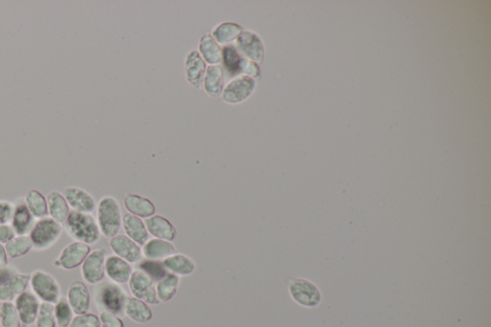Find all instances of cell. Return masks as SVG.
<instances>
[{
    "instance_id": "1",
    "label": "cell",
    "mask_w": 491,
    "mask_h": 327,
    "mask_svg": "<svg viewBox=\"0 0 491 327\" xmlns=\"http://www.w3.org/2000/svg\"><path fill=\"white\" fill-rule=\"evenodd\" d=\"M62 230L71 239L93 246L100 241L101 232L97 221L92 214L81 212H69L66 222L62 224Z\"/></svg>"
},
{
    "instance_id": "2",
    "label": "cell",
    "mask_w": 491,
    "mask_h": 327,
    "mask_svg": "<svg viewBox=\"0 0 491 327\" xmlns=\"http://www.w3.org/2000/svg\"><path fill=\"white\" fill-rule=\"evenodd\" d=\"M127 297L128 295L126 291L120 284L102 281L96 285L93 293V302L99 312L106 311L119 315L123 313Z\"/></svg>"
},
{
    "instance_id": "3",
    "label": "cell",
    "mask_w": 491,
    "mask_h": 327,
    "mask_svg": "<svg viewBox=\"0 0 491 327\" xmlns=\"http://www.w3.org/2000/svg\"><path fill=\"white\" fill-rule=\"evenodd\" d=\"M122 217L119 202L113 197H103L98 202L96 221L101 235L106 238L111 239L118 235L122 225Z\"/></svg>"
},
{
    "instance_id": "4",
    "label": "cell",
    "mask_w": 491,
    "mask_h": 327,
    "mask_svg": "<svg viewBox=\"0 0 491 327\" xmlns=\"http://www.w3.org/2000/svg\"><path fill=\"white\" fill-rule=\"evenodd\" d=\"M62 225L50 217L43 218L34 224L29 236L33 250L43 251L55 245L62 233Z\"/></svg>"
},
{
    "instance_id": "5",
    "label": "cell",
    "mask_w": 491,
    "mask_h": 327,
    "mask_svg": "<svg viewBox=\"0 0 491 327\" xmlns=\"http://www.w3.org/2000/svg\"><path fill=\"white\" fill-rule=\"evenodd\" d=\"M29 285L33 294L41 302L56 305L62 298L58 280L43 270H36L30 274Z\"/></svg>"
},
{
    "instance_id": "6",
    "label": "cell",
    "mask_w": 491,
    "mask_h": 327,
    "mask_svg": "<svg viewBox=\"0 0 491 327\" xmlns=\"http://www.w3.org/2000/svg\"><path fill=\"white\" fill-rule=\"evenodd\" d=\"M257 87L256 80L239 75L226 84L221 100L230 106L240 105L251 97Z\"/></svg>"
},
{
    "instance_id": "7",
    "label": "cell",
    "mask_w": 491,
    "mask_h": 327,
    "mask_svg": "<svg viewBox=\"0 0 491 327\" xmlns=\"http://www.w3.org/2000/svg\"><path fill=\"white\" fill-rule=\"evenodd\" d=\"M235 48L244 59L261 64L265 57V46L263 41L256 32L251 30H244L235 41Z\"/></svg>"
},
{
    "instance_id": "8",
    "label": "cell",
    "mask_w": 491,
    "mask_h": 327,
    "mask_svg": "<svg viewBox=\"0 0 491 327\" xmlns=\"http://www.w3.org/2000/svg\"><path fill=\"white\" fill-rule=\"evenodd\" d=\"M128 284L134 298L146 302L147 305H160V302L158 300L157 292H155V282L153 281L144 272L140 270L132 271Z\"/></svg>"
},
{
    "instance_id": "9",
    "label": "cell",
    "mask_w": 491,
    "mask_h": 327,
    "mask_svg": "<svg viewBox=\"0 0 491 327\" xmlns=\"http://www.w3.org/2000/svg\"><path fill=\"white\" fill-rule=\"evenodd\" d=\"M291 297L305 307H315L321 302V295L315 284L303 279H292L288 284Z\"/></svg>"
},
{
    "instance_id": "10",
    "label": "cell",
    "mask_w": 491,
    "mask_h": 327,
    "mask_svg": "<svg viewBox=\"0 0 491 327\" xmlns=\"http://www.w3.org/2000/svg\"><path fill=\"white\" fill-rule=\"evenodd\" d=\"M90 253V246L74 241L62 249L58 258L54 261V267L64 271H71L81 266Z\"/></svg>"
},
{
    "instance_id": "11",
    "label": "cell",
    "mask_w": 491,
    "mask_h": 327,
    "mask_svg": "<svg viewBox=\"0 0 491 327\" xmlns=\"http://www.w3.org/2000/svg\"><path fill=\"white\" fill-rule=\"evenodd\" d=\"M106 251L105 249L90 251L87 258L81 265L83 279L88 284L97 285L102 282L105 277V261Z\"/></svg>"
},
{
    "instance_id": "12",
    "label": "cell",
    "mask_w": 491,
    "mask_h": 327,
    "mask_svg": "<svg viewBox=\"0 0 491 327\" xmlns=\"http://www.w3.org/2000/svg\"><path fill=\"white\" fill-rule=\"evenodd\" d=\"M184 77L187 84L191 85L195 90H202L207 64L200 56L198 50L192 49L189 51L184 58Z\"/></svg>"
},
{
    "instance_id": "13",
    "label": "cell",
    "mask_w": 491,
    "mask_h": 327,
    "mask_svg": "<svg viewBox=\"0 0 491 327\" xmlns=\"http://www.w3.org/2000/svg\"><path fill=\"white\" fill-rule=\"evenodd\" d=\"M40 305V300L29 291H25L15 298V306L22 327H30L35 324Z\"/></svg>"
},
{
    "instance_id": "14",
    "label": "cell",
    "mask_w": 491,
    "mask_h": 327,
    "mask_svg": "<svg viewBox=\"0 0 491 327\" xmlns=\"http://www.w3.org/2000/svg\"><path fill=\"white\" fill-rule=\"evenodd\" d=\"M67 300L74 315L88 313L92 303L90 290L81 280H75L70 284L67 290Z\"/></svg>"
},
{
    "instance_id": "15",
    "label": "cell",
    "mask_w": 491,
    "mask_h": 327,
    "mask_svg": "<svg viewBox=\"0 0 491 327\" xmlns=\"http://www.w3.org/2000/svg\"><path fill=\"white\" fill-rule=\"evenodd\" d=\"M113 253L128 263L137 264L142 259L140 246L130 239L128 236L118 235L110 239Z\"/></svg>"
},
{
    "instance_id": "16",
    "label": "cell",
    "mask_w": 491,
    "mask_h": 327,
    "mask_svg": "<svg viewBox=\"0 0 491 327\" xmlns=\"http://www.w3.org/2000/svg\"><path fill=\"white\" fill-rule=\"evenodd\" d=\"M64 199L74 211L92 214L95 210L96 202L92 195L84 189L69 186L62 192Z\"/></svg>"
},
{
    "instance_id": "17",
    "label": "cell",
    "mask_w": 491,
    "mask_h": 327,
    "mask_svg": "<svg viewBox=\"0 0 491 327\" xmlns=\"http://www.w3.org/2000/svg\"><path fill=\"white\" fill-rule=\"evenodd\" d=\"M105 274L110 281L116 284H125L132 274L131 265L116 254L109 256L105 261Z\"/></svg>"
},
{
    "instance_id": "18",
    "label": "cell",
    "mask_w": 491,
    "mask_h": 327,
    "mask_svg": "<svg viewBox=\"0 0 491 327\" xmlns=\"http://www.w3.org/2000/svg\"><path fill=\"white\" fill-rule=\"evenodd\" d=\"M144 223L149 235L158 239L172 242L178 235L175 225L162 215L155 214L154 216L145 219Z\"/></svg>"
},
{
    "instance_id": "19",
    "label": "cell",
    "mask_w": 491,
    "mask_h": 327,
    "mask_svg": "<svg viewBox=\"0 0 491 327\" xmlns=\"http://www.w3.org/2000/svg\"><path fill=\"white\" fill-rule=\"evenodd\" d=\"M226 85L225 71L222 66H207V71L202 82V88L209 97L221 98Z\"/></svg>"
},
{
    "instance_id": "20",
    "label": "cell",
    "mask_w": 491,
    "mask_h": 327,
    "mask_svg": "<svg viewBox=\"0 0 491 327\" xmlns=\"http://www.w3.org/2000/svg\"><path fill=\"white\" fill-rule=\"evenodd\" d=\"M124 207L130 214L140 218V219H148L155 214V206L154 202L144 196L137 194H127L125 196Z\"/></svg>"
},
{
    "instance_id": "21",
    "label": "cell",
    "mask_w": 491,
    "mask_h": 327,
    "mask_svg": "<svg viewBox=\"0 0 491 327\" xmlns=\"http://www.w3.org/2000/svg\"><path fill=\"white\" fill-rule=\"evenodd\" d=\"M35 218L31 214L25 201H19L15 204L14 214L11 220L13 230L17 236L29 235L35 224Z\"/></svg>"
},
{
    "instance_id": "22",
    "label": "cell",
    "mask_w": 491,
    "mask_h": 327,
    "mask_svg": "<svg viewBox=\"0 0 491 327\" xmlns=\"http://www.w3.org/2000/svg\"><path fill=\"white\" fill-rule=\"evenodd\" d=\"M122 225L124 232L130 239L134 241L139 246H144L149 240V232H148L145 223L140 218L130 214H126L122 217Z\"/></svg>"
},
{
    "instance_id": "23",
    "label": "cell",
    "mask_w": 491,
    "mask_h": 327,
    "mask_svg": "<svg viewBox=\"0 0 491 327\" xmlns=\"http://www.w3.org/2000/svg\"><path fill=\"white\" fill-rule=\"evenodd\" d=\"M123 313L134 323L145 324L153 320L149 305L134 297H127Z\"/></svg>"
},
{
    "instance_id": "24",
    "label": "cell",
    "mask_w": 491,
    "mask_h": 327,
    "mask_svg": "<svg viewBox=\"0 0 491 327\" xmlns=\"http://www.w3.org/2000/svg\"><path fill=\"white\" fill-rule=\"evenodd\" d=\"M175 253H177V249L172 242L158 239V238L148 240L142 248V254L144 258L151 260L163 261Z\"/></svg>"
},
{
    "instance_id": "25",
    "label": "cell",
    "mask_w": 491,
    "mask_h": 327,
    "mask_svg": "<svg viewBox=\"0 0 491 327\" xmlns=\"http://www.w3.org/2000/svg\"><path fill=\"white\" fill-rule=\"evenodd\" d=\"M244 30L245 29H244L243 26L238 25V23L226 22L215 26L210 35L220 46L224 48V46L235 43Z\"/></svg>"
},
{
    "instance_id": "26",
    "label": "cell",
    "mask_w": 491,
    "mask_h": 327,
    "mask_svg": "<svg viewBox=\"0 0 491 327\" xmlns=\"http://www.w3.org/2000/svg\"><path fill=\"white\" fill-rule=\"evenodd\" d=\"M168 272L178 277H187L193 274L196 270V263L193 259L183 253H175L162 261Z\"/></svg>"
},
{
    "instance_id": "27",
    "label": "cell",
    "mask_w": 491,
    "mask_h": 327,
    "mask_svg": "<svg viewBox=\"0 0 491 327\" xmlns=\"http://www.w3.org/2000/svg\"><path fill=\"white\" fill-rule=\"evenodd\" d=\"M198 52L207 66L220 64L222 61V46H220L209 33L205 34L200 39Z\"/></svg>"
},
{
    "instance_id": "28",
    "label": "cell",
    "mask_w": 491,
    "mask_h": 327,
    "mask_svg": "<svg viewBox=\"0 0 491 327\" xmlns=\"http://www.w3.org/2000/svg\"><path fill=\"white\" fill-rule=\"evenodd\" d=\"M46 201H48L49 216L62 225L70 212L69 204L64 195L59 191H51Z\"/></svg>"
},
{
    "instance_id": "29",
    "label": "cell",
    "mask_w": 491,
    "mask_h": 327,
    "mask_svg": "<svg viewBox=\"0 0 491 327\" xmlns=\"http://www.w3.org/2000/svg\"><path fill=\"white\" fill-rule=\"evenodd\" d=\"M243 57L239 53L235 43L224 46L222 48V64L225 74L235 78L241 75V66H242Z\"/></svg>"
},
{
    "instance_id": "30",
    "label": "cell",
    "mask_w": 491,
    "mask_h": 327,
    "mask_svg": "<svg viewBox=\"0 0 491 327\" xmlns=\"http://www.w3.org/2000/svg\"><path fill=\"white\" fill-rule=\"evenodd\" d=\"M181 277L168 272L162 280L155 284L158 300L160 302H168L176 297L180 288Z\"/></svg>"
},
{
    "instance_id": "31",
    "label": "cell",
    "mask_w": 491,
    "mask_h": 327,
    "mask_svg": "<svg viewBox=\"0 0 491 327\" xmlns=\"http://www.w3.org/2000/svg\"><path fill=\"white\" fill-rule=\"evenodd\" d=\"M25 202L31 214L36 219L48 217V201L40 191L36 189L28 191Z\"/></svg>"
},
{
    "instance_id": "32",
    "label": "cell",
    "mask_w": 491,
    "mask_h": 327,
    "mask_svg": "<svg viewBox=\"0 0 491 327\" xmlns=\"http://www.w3.org/2000/svg\"><path fill=\"white\" fill-rule=\"evenodd\" d=\"M4 246L6 249L8 258L12 259L22 258L33 250L32 242H31L28 235L15 236L14 239L9 241Z\"/></svg>"
},
{
    "instance_id": "33",
    "label": "cell",
    "mask_w": 491,
    "mask_h": 327,
    "mask_svg": "<svg viewBox=\"0 0 491 327\" xmlns=\"http://www.w3.org/2000/svg\"><path fill=\"white\" fill-rule=\"evenodd\" d=\"M137 270L146 274L153 281L155 282V284L168 274L162 261L151 260V259L146 258L142 260L141 259L139 263H137Z\"/></svg>"
},
{
    "instance_id": "34",
    "label": "cell",
    "mask_w": 491,
    "mask_h": 327,
    "mask_svg": "<svg viewBox=\"0 0 491 327\" xmlns=\"http://www.w3.org/2000/svg\"><path fill=\"white\" fill-rule=\"evenodd\" d=\"M54 316L57 327H69L72 319L74 318V313L67 298H62L54 305Z\"/></svg>"
},
{
    "instance_id": "35",
    "label": "cell",
    "mask_w": 491,
    "mask_h": 327,
    "mask_svg": "<svg viewBox=\"0 0 491 327\" xmlns=\"http://www.w3.org/2000/svg\"><path fill=\"white\" fill-rule=\"evenodd\" d=\"M0 326L22 327L15 303H0Z\"/></svg>"
},
{
    "instance_id": "36",
    "label": "cell",
    "mask_w": 491,
    "mask_h": 327,
    "mask_svg": "<svg viewBox=\"0 0 491 327\" xmlns=\"http://www.w3.org/2000/svg\"><path fill=\"white\" fill-rule=\"evenodd\" d=\"M35 327H56L55 316H54V305L48 302H41Z\"/></svg>"
},
{
    "instance_id": "37",
    "label": "cell",
    "mask_w": 491,
    "mask_h": 327,
    "mask_svg": "<svg viewBox=\"0 0 491 327\" xmlns=\"http://www.w3.org/2000/svg\"><path fill=\"white\" fill-rule=\"evenodd\" d=\"M30 284V274H22V272H18L14 276L11 277L6 284L7 286H9L10 289L14 292L15 295H19L22 294L27 290L28 286Z\"/></svg>"
},
{
    "instance_id": "38",
    "label": "cell",
    "mask_w": 491,
    "mask_h": 327,
    "mask_svg": "<svg viewBox=\"0 0 491 327\" xmlns=\"http://www.w3.org/2000/svg\"><path fill=\"white\" fill-rule=\"evenodd\" d=\"M69 327H101L99 316L92 313L76 315L72 319Z\"/></svg>"
},
{
    "instance_id": "39",
    "label": "cell",
    "mask_w": 491,
    "mask_h": 327,
    "mask_svg": "<svg viewBox=\"0 0 491 327\" xmlns=\"http://www.w3.org/2000/svg\"><path fill=\"white\" fill-rule=\"evenodd\" d=\"M241 75L257 80L261 76V69L258 64L244 59L241 66Z\"/></svg>"
},
{
    "instance_id": "40",
    "label": "cell",
    "mask_w": 491,
    "mask_h": 327,
    "mask_svg": "<svg viewBox=\"0 0 491 327\" xmlns=\"http://www.w3.org/2000/svg\"><path fill=\"white\" fill-rule=\"evenodd\" d=\"M101 327H125L123 321L116 314L102 311L100 312Z\"/></svg>"
},
{
    "instance_id": "41",
    "label": "cell",
    "mask_w": 491,
    "mask_h": 327,
    "mask_svg": "<svg viewBox=\"0 0 491 327\" xmlns=\"http://www.w3.org/2000/svg\"><path fill=\"white\" fill-rule=\"evenodd\" d=\"M15 204L11 202L0 200V225L11 223Z\"/></svg>"
},
{
    "instance_id": "42",
    "label": "cell",
    "mask_w": 491,
    "mask_h": 327,
    "mask_svg": "<svg viewBox=\"0 0 491 327\" xmlns=\"http://www.w3.org/2000/svg\"><path fill=\"white\" fill-rule=\"evenodd\" d=\"M15 236L17 235H15L11 225H0V244L5 245V244H7L9 241L14 239Z\"/></svg>"
},
{
    "instance_id": "43",
    "label": "cell",
    "mask_w": 491,
    "mask_h": 327,
    "mask_svg": "<svg viewBox=\"0 0 491 327\" xmlns=\"http://www.w3.org/2000/svg\"><path fill=\"white\" fill-rule=\"evenodd\" d=\"M18 272H19L18 269H15V267L9 266V265L7 267H4V268H0V286L6 284L8 280L11 279Z\"/></svg>"
},
{
    "instance_id": "44",
    "label": "cell",
    "mask_w": 491,
    "mask_h": 327,
    "mask_svg": "<svg viewBox=\"0 0 491 327\" xmlns=\"http://www.w3.org/2000/svg\"><path fill=\"white\" fill-rule=\"evenodd\" d=\"M17 298L14 292L6 284L0 286V303L13 302Z\"/></svg>"
},
{
    "instance_id": "45",
    "label": "cell",
    "mask_w": 491,
    "mask_h": 327,
    "mask_svg": "<svg viewBox=\"0 0 491 327\" xmlns=\"http://www.w3.org/2000/svg\"><path fill=\"white\" fill-rule=\"evenodd\" d=\"M8 254L5 246L0 244V268L8 266Z\"/></svg>"
},
{
    "instance_id": "46",
    "label": "cell",
    "mask_w": 491,
    "mask_h": 327,
    "mask_svg": "<svg viewBox=\"0 0 491 327\" xmlns=\"http://www.w3.org/2000/svg\"><path fill=\"white\" fill-rule=\"evenodd\" d=\"M0 327H1V326H0Z\"/></svg>"
}]
</instances>
